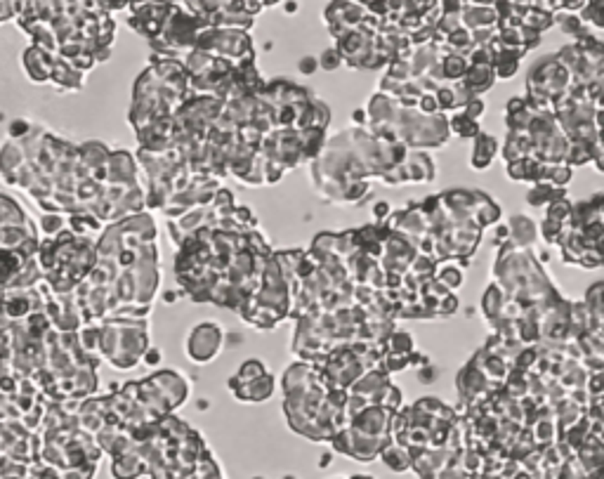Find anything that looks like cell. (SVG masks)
Wrapping results in <instances>:
<instances>
[{
  "label": "cell",
  "instance_id": "3",
  "mask_svg": "<svg viewBox=\"0 0 604 479\" xmlns=\"http://www.w3.org/2000/svg\"><path fill=\"white\" fill-rule=\"evenodd\" d=\"M571 208H574V206L566 201V196L564 199L553 201L550 206H545V217L541 222V236L545 238V243H555V246H559V241H562V236H564V230H566V222H569Z\"/></svg>",
  "mask_w": 604,
  "mask_h": 479
},
{
  "label": "cell",
  "instance_id": "6",
  "mask_svg": "<svg viewBox=\"0 0 604 479\" xmlns=\"http://www.w3.org/2000/svg\"><path fill=\"white\" fill-rule=\"evenodd\" d=\"M507 230H510V238H507V243H512L515 248H531L533 243H536L538 238V227L536 222L531 220V217L527 215H515L510 217V225H507Z\"/></svg>",
  "mask_w": 604,
  "mask_h": 479
},
{
  "label": "cell",
  "instance_id": "1",
  "mask_svg": "<svg viewBox=\"0 0 604 479\" xmlns=\"http://www.w3.org/2000/svg\"><path fill=\"white\" fill-rule=\"evenodd\" d=\"M562 260L583 269L604 265V194L581 201L571 208L564 236L559 241Z\"/></svg>",
  "mask_w": 604,
  "mask_h": 479
},
{
  "label": "cell",
  "instance_id": "10",
  "mask_svg": "<svg viewBox=\"0 0 604 479\" xmlns=\"http://www.w3.org/2000/svg\"><path fill=\"white\" fill-rule=\"evenodd\" d=\"M380 458L385 460V465H387L389 470H397V472L411 470V451L406 449V446L397 444V441H389V444L385 446Z\"/></svg>",
  "mask_w": 604,
  "mask_h": 479
},
{
  "label": "cell",
  "instance_id": "5",
  "mask_svg": "<svg viewBox=\"0 0 604 479\" xmlns=\"http://www.w3.org/2000/svg\"><path fill=\"white\" fill-rule=\"evenodd\" d=\"M498 81V76H496L494 66H484V64H472L468 71V76L463 78V88L465 93L470 95V97H479L482 93H486V90L494 88V83Z\"/></svg>",
  "mask_w": 604,
  "mask_h": 479
},
{
  "label": "cell",
  "instance_id": "15",
  "mask_svg": "<svg viewBox=\"0 0 604 479\" xmlns=\"http://www.w3.org/2000/svg\"><path fill=\"white\" fill-rule=\"evenodd\" d=\"M350 479H373V477H366V475H357V477H350Z\"/></svg>",
  "mask_w": 604,
  "mask_h": 479
},
{
  "label": "cell",
  "instance_id": "12",
  "mask_svg": "<svg viewBox=\"0 0 604 479\" xmlns=\"http://www.w3.org/2000/svg\"><path fill=\"white\" fill-rule=\"evenodd\" d=\"M463 114H468L470 119L479 121V116L484 114V102H482V99H479V97H472L468 104L463 106Z\"/></svg>",
  "mask_w": 604,
  "mask_h": 479
},
{
  "label": "cell",
  "instance_id": "11",
  "mask_svg": "<svg viewBox=\"0 0 604 479\" xmlns=\"http://www.w3.org/2000/svg\"><path fill=\"white\" fill-rule=\"evenodd\" d=\"M448 127H451V135L458 137V140H474L479 135V123L474 119H470L468 114H453V119H448Z\"/></svg>",
  "mask_w": 604,
  "mask_h": 479
},
{
  "label": "cell",
  "instance_id": "8",
  "mask_svg": "<svg viewBox=\"0 0 604 479\" xmlns=\"http://www.w3.org/2000/svg\"><path fill=\"white\" fill-rule=\"evenodd\" d=\"M583 302H585L588 312H590L592 328L604 333V281H600V284H592L590 288H588Z\"/></svg>",
  "mask_w": 604,
  "mask_h": 479
},
{
  "label": "cell",
  "instance_id": "14",
  "mask_svg": "<svg viewBox=\"0 0 604 479\" xmlns=\"http://www.w3.org/2000/svg\"><path fill=\"white\" fill-rule=\"evenodd\" d=\"M383 212H389V208H387V206H385V204H378V206H376V215H378V217H380V220H383V217H385V215H383Z\"/></svg>",
  "mask_w": 604,
  "mask_h": 479
},
{
  "label": "cell",
  "instance_id": "4",
  "mask_svg": "<svg viewBox=\"0 0 604 479\" xmlns=\"http://www.w3.org/2000/svg\"><path fill=\"white\" fill-rule=\"evenodd\" d=\"M220 326L215 323H201L189 335V356L194 361H208L220 349Z\"/></svg>",
  "mask_w": 604,
  "mask_h": 479
},
{
  "label": "cell",
  "instance_id": "16",
  "mask_svg": "<svg viewBox=\"0 0 604 479\" xmlns=\"http://www.w3.org/2000/svg\"><path fill=\"white\" fill-rule=\"evenodd\" d=\"M255 479H262V477H255Z\"/></svg>",
  "mask_w": 604,
  "mask_h": 479
},
{
  "label": "cell",
  "instance_id": "2",
  "mask_svg": "<svg viewBox=\"0 0 604 479\" xmlns=\"http://www.w3.org/2000/svg\"><path fill=\"white\" fill-rule=\"evenodd\" d=\"M571 90V73L569 69L559 62L557 55L543 57L536 62L527 78V95L529 102L538 109H550L562 95Z\"/></svg>",
  "mask_w": 604,
  "mask_h": 479
},
{
  "label": "cell",
  "instance_id": "7",
  "mask_svg": "<svg viewBox=\"0 0 604 479\" xmlns=\"http://www.w3.org/2000/svg\"><path fill=\"white\" fill-rule=\"evenodd\" d=\"M496 151H498V142L496 137L486 135V132H479L472 140V151H470V168L474 170H486L494 163Z\"/></svg>",
  "mask_w": 604,
  "mask_h": 479
},
{
  "label": "cell",
  "instance_id": "13",
  "mask_svg": "<svg viewBox=\"0 0 604 479\" xmlns=\"http://www.w3.org/2000/svg\"><path fill=\"white\" fill-rule=\"evenodd\" d=\"M340 60H343V57H340V52L338 50H333V52H326L324 55V69H335L340 64Z\"/></svg>",
  "mask_w": 604,
  "mask_h": 479
},
{
  "label": "cell",
  "instance_id": "9",
  "mask_svg": "<svg viewBox=\"0 0 604 479\" xmlns=\"http://www.w3.org/2000/svg\"><path fill=\"white\" fill-rule=\"evenodd\" d=\"M564 196H566V189L553 187V184H548V182L531 184V189H529V194H527V204L531 206V208H545V206H550L557 199H564Z\"/></svg>",
  "mask_w": 604,
  "mask_h": 479
}]
</instances>
